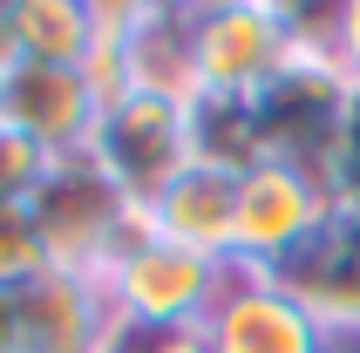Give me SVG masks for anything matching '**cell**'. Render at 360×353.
I'll return each instance as SVG.
<instances>
[{
    "instance_id": "obj_1",
    "label": "cell",
    "mask_w": 360,
    "mask_h": 353,
    "mask_svg": "<svg viewBox=\"0 0 360 353\" xmlns=\"http://www.w3.org/2000/svg\"><path fill=\"white\" fill-rule=\"evenodd\" d=\"M360 82L333 48V7H306L300 48L279 61V75L265 82L252 109L265 129V163H292V170L326 176L347 136V109H354Z\"/></svg>"
},
{
    "instance_id": "obj_2",
    "label": "cell",
    "mask_w": 360,
    "mask_h": 353,
    "mask_svg": "<svg viewBox=\"0 0 360 353\" xmlns=\"http://www.w3.org/2000/svg\"><path fill=\"white\" fill-rule=\"evenodd\" d=\"M27 217L41 224V245L55 258V272H82V278H109L122 265V252L150 238V211H136L102 176V163L89 150L48 163V176L27 197Z\"/></svg>"
},
{
    "instance_id": "obj_3",
    "label": "cell",
    "mask_w": 360,
    "mask_h": 353,
    "mask_svg": "<svg viewBox=\"0 0 360 353\" xmlns=\"http://www.w3.org/2000/svg\"><path fill=\"white\" fill-rule=\"evenodd\" d=\"M89 157L102 163V176L116 184L136 211H150L170 184H177L198 150H191V102H170V96H116L109 109L96 116V136H89Z\"/></svg>"
},
{
    "instance_id": "obj_4",
    "label": "cell",
    "mask_w": 360,
    "mask_h": 353,
    "mask_svg": "<svg viewBox=\"0 0 360 353\" xmlns=\"http://www.w3.org/2000/svg\"><path fill=\"white\" fill-rule=\"evenodd\" d=\"M333 217H340V204L326 191V176L292 170V163H259V170L238 176V245H231V265L285 272L313 238H326Z\"/></svg>"
},
{
    "instance_id": "obj_5",
    "label": "cell",
    "mask_w": 360,
    "mask_h": 353,
    "mask_svg": "<svg viewBox=\"0 0 360 353\" xmlns=\"http://www.w3.org/2000/svg\"><path fill=\"white\" fill-rule=\"evenodd\" d=\"M300 34L306 7H272V0L198 7V96H259L300 48Z\"/></svg>"
},
{
    "instance_id": "obj_6",
    "label": "cell",
    "mask_w": 360,
    "mask_h": 353,
    "mask_svg": "<svg viewBox=\"0 0 360 353\" xmlns=\"http://www.w3.org/2000/svg\"><path fill=\"white\" fill-rule=\"evenodd\" d=\"M204 353H340V340L285 278L231 265L218 306L204 313Z\"/></svg>"
},
{
    "instance_id": "obj_7",
    "label": "cell",
    "mask_w": 360,
    "mask_h": 353,
    "mask_svg": "<svg viewBox=\"0 0 360 353\" xmlns=\"http://www.w3.org/2000/svg\"><path fill=\"white\" fill-rule=\"evenodd\" d=\"M224 278H231V265L224 258H204V252H184V245H170V238H157V224H150V238L143 245H129L122 252V265L102 285H109V306L129 319H170V326H204V313L218 306Z\"/></svg>"
},
{
    "instance_id": "obj_8",
    "label": "cell",
    "mask_w": 360,
    "mask_h": 353,
    "mask_svg": "<svg viewBox=\"0 0 360 353\" xmlns=\"http://www.w3.org/2000/svg\"><path fill=\"white\" fill-rule=\"evenodd\" d=\"M102 102L89 89L82 68H61V61H14L0 75V122L20 129L27 143H41L48 157H75L96 136Z\"/></svg>"
},
{
    "instance_id": "obj_9",
    "label": "cell",
    "mask_w": 360,
    "mask_h": 353,
    "mask_svg": "<svg viewBox=\"0 0 360 353\" xmlns=\"http://www.w3.org/2000/svg\"><path fill=\"white\" fill-rule=\"evenodd\" d=\"M20 353H102L109 340V285L82 272H41L27 293H14Z\"/></svg>"
},
{
    "instance_id": "obj_10",
    "label": "cell",
    "mask_w": 360,
    "mask_h": 353,
    "mask_svg": "<svg viewBox=\"0 0 360 353\" xmlns=\"http://www.w3.org/2000/svg\"><path fill=\"white\" fill-rule=\"evenodd\" d=\"M150 224H157V238H170L184 252H204V258L231 265V245H238V176L211 170V163H191L150 204Z\"/></svg>"
},
{
    "instance_id": "obj_11",
    "label": "cell",
    "mask_w": 360,
    "mask_h": 353,
    "mask_svg": "<svg viewBox=\"0 0 360 353\" xmlns=\"http://www.w3.org/2000/svg\"><path fill=\"white\" fill-rule=\"evenodd\" d=\"M129 89L198 102V7H129Z\"/></svg>"
},
{
    "instance_id": "obj_12",
    "label": "cell",
    "mask_w": 360,
    "mask_h": 353,
    "mask_svg": "<svg viewBox=\"0 0 360 353\" xmlns=\"http://www.w3.org/2000/svg\"><path fill=\"white\" fill-rule=\"evenodd\" d=\"M272 278H285V285L326 319L333 340H360V224L333 217L326 238H313V245Z\"/></svg>"
},
{
    "instance_id": "obj_13",
    "label": "cell",
    "mask_w": 360,
    "mask_h": 353,
    "mask_svg": "<svg viewBox=\"0 0 360 353\" xmlns=\"http://www.w3.org/2000/svg\"><path fill=\"white\" fill-rule=\"evenodd\" d=\"M7 27H14V55L20 61L82 68L89 41H96V0H14L7 7Z\"/></svg>"
},
{
    "instance_id": "obj_14",
    "label": "cell",
    "mask_w": 360,
    "mask_h": 353,
    "mask_svg": "<svg viewBox=\"0 0 360 353\" xmlns=\"http://www.w3.org/2000/svg\"><path fill=\"white\" fill-rule=\"evenodd\" d=\"M191 150H198V163H211V170H259L265 163V129H259V109H252V96H198L191 102Z\"/></svg>"
},
{
    "instance_id": "obj_15",
    "label": "cell",
    "mask_w": 360,
    "mask_h": 353,
    "mask_svg": "<svg viewBox=\"0 0 360 353\" xmlns=\"http://www.w3.org/2000/svg\"><path fill=\"white\" fill-rule=\"evenodd\" d=\"M41 272H55V258L41 245V224L27 217V204L0 211V293H27Z\"/></svg>"
},
{
    "instance_id": "obj_16",
    "label": "cell",
    "mask_w": 360,
    "mask_h": 353,
    "mask_svg": "<svg viewBox=\"0 0 360 353\" xmlns=\"http://www.w3.org/2000/svg\"><path fill=\"white\" fill-rule=\"evenodd\" d=\"M102 353H204V326H170V319H109Z\"/></svg>"
},
{
    "instance_id": "obj_17",
    "label": "cell",
    "mask_w": 360,
    "mask_h": 353,
    "mask_svg": "<svg viewBox=\"0 0 360 353\" xmlns=\"http://www.w3.org/2000/svg\"><path fill=\"white\" fill-rule=\"evenodd\" d=\"M48 163H55V157H48L41 143H27L20 129L0 122V211H7V204H27L34 184L48 176Z\"/></svg>"
},
{
    "instance_id": "obj_18",
    "label": "cell",
    "mask_w": 360,
    "mask_h": 353,
    "mask_svg": "<svg viewBox=\"0 0 360 353\" xmlns=\"http://www.w3.org/2000/svg\"><path fill=\"white\" fill-rule=\"evenodd\" d=\"M326 191H333L340 211H360V96H354V109H347V136H340L333 170H326Z\"/></svg>"
},
{
    "instance_id": "obj_19",
    "label": "cell",
    "mask_w": 360,
    "mask_h": 353,
    "mask_svg": "<svg viewBox=\"0 0 360 353\" xmlns=\"http://www.w3.org/2000/svg\"><path fill=\"white\" fill-rule=\"evenodd\" d=\"M333 48H340V61L354 68V82H360V0H354V7H333Z\"/></svg>"
},
{
    "instance_id": "obj_20",
    "label": "cell",
    "mask_w": 360,
    "mask_h": 353,
    "mask_svg": "<svg viewBox=\"0 0 360 353\" xmlns=\"http://www.w3.org/2000/svg\"><path fill=\"white\" fill-rule=\"evenodd\" d=\"M0 353H20V313H14V293H0Z\"/></svg>"
}]
</instances>
